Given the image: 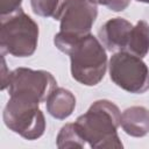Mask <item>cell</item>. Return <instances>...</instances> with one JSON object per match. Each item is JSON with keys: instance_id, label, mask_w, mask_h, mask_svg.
<instances>
[{"instance_id": "obj_1", "label": "cell", "mask_w": 149, "mask_h": 149, "mask_svg": "<svg viewBox=\"0 0 149 149\" xmlns=\"http://www.w3.org/2000/svg\"><path fill=\"white\" fill-rule=\"evenodd\" d=\"M74 123L91 148L123 147L116 132L121 126V113L119 107L109 100L94 101L85 114L77 118Z\"/></svg>"}, {"instance_id": "obj_2", "label": "cell", "mask_w": 149, "mask_h": 149, "mask_svg": "<svg viewBox=\"0 0 149 149\" xmlns=\"http://www.w3.org/2000/svg\"><path fill=\"white\" fill-rule=\"evenodd\" d=\"M71 61V76L86 86L99 84L107 70V55L101 42L87 34L78 38L68 54Z\"/></svg>"}, {"instance_id": "obj_3", "label": "cell", "mask_w": 149, "mask_h": 149, "mask_svg": "<svg viewBox=\"0 0 149 149\" xmlns=\"http://www.w3.org/2000/svg\"><path fill=\"white\" fill-rule=\"evenodd\" d=\"M0 49L1 55L9 54L14 57L31 56L38 42V26L22 8L17 12L1 16Z\"/></svg>"}, {"instance_id": "obj_4", "label": "cell", "mask_w": 149, "mask_h": 149, "mask_svg": "<svg viewBox=\"0 0 149 149\" xmlns=\"http://www.w3.org/2000/svg\"><path fill=\"white\" fill-rule=\"evenodd\" d=\"M38 105L33 100L10 97L2 114L6 127L26 140L40 139L45 130V118Z\"/></svg>"}, {"instance_id": "obj_5", "label": "cell", "mask_w": 149, "mask_h": 149, "mask_svg": "<svg viewBox=\"0 0 149 149\" xmlns=\"http://www.w3.org/2000/svg\"><path fill=\"white\" fill-rule=\"evenodd\" d=\"M108 70L112 81L129 93L142 94L149 90V69L141 57L118 51L111 57Z\"/></svg>"}, {"instance_id": "obj_6", "label": "cell", "mask_w": 149, "mask_h": 149, "mask_svg": "<svg viewBox=\"0 0 149 149\" xmlns=\"http://www.w3.org/2000/svg\"><path fill=\"white\" fill-rule=\"evenodd\" d=\"M57 87L55 77L45 70L17 68L10 71L7 88L9 97H20L36 102L47 101Z\"/></svg>"}, {"instance_id": "obj_7", "label": "cell", "mask_w": 149, "mask_h": 149, "mask_svg": "<svg viewBox=\"0 0 149 149\" xmlns=\"http://www.w3.org/2000/svg\"><path fill=\"white\" fill-rule=\"evenodd\" d=\"M98 15V6L93 0H59L52 16L59 21L61 31L73 36H85Z\"/></svg>"}, {"instance_id": "obj_8", "label": "cell", "mask_w": 149, "mask_h": 149, "mask_svg": "<svg viewBox=\"0 0 149 149\" xmlns=\"http://www.w3.org/2000/svg\"><path fill=\"white\" fill-rule=\"evenodd\" d=\"M133 24L123 17H113L106 21L98 30V37L106 50L118 52L126 50Z\"/></svg>"}, {"instance_id": "obj_9", "label": "cell", "mask_w": 149, "mask_h": 149, "mask_svg": "<svg viewBox=\"0 0 149 149\" xmlns=\"http://www.w3.org/2000/svg\"><path fill=\"white\" fill-rule=\"evenodd\" d=\"M121 127L133 137H143L149 133V109L143 106H132L121 114Z\"/></svg>"}, {"instance_id": "obj_10", "label": "cell", "mask_w": 149, "mask_h": 149, "mask_svg": "<svg viewBox=\"0 0 149 149\" xmlns=\"http://www.w3.org/2000/svg\"><path fill=\"white\" fill-rule=\"evenodd\" d=\"M47 112L57 120L69 118L76 108L73 93L64 87H56L47 99Z\"/></svg>"}, {"instance_id": "obj_11", "label": "cell", "mask_w": 149, "mask_h": 149, "mask_svg": "<svg viewBox=\"0 0 149 149\" xmlns=\"http://www.w3.org/2000/svg\"><path fill=\"white\" fill-rule=\"evenodd\" d=\"M125 51H128L141 58L147 56L149 52V24L146 21L141 20L135 26H133Z\"/></svg>"}, {"instance_id": "obj_12", "label": "cell", "mask_w": 149, "mask_h": 149, "mask_svg": "<svg viewBox=\"0 0 149 149\" xmlns=\"http://www.w3.org/2000/svg\"><path fill=\"white\" fill-rule=\"evenodd\" d=\"M56 142L59 149L84 148L86 143L76 123H66L65 126H63L57 135Z\"/></svg>"}, {"instance_id": "obj_13", "label": "cell", "mask_w": 149, "mask_h": 149, "mask_svg": "<svg viewBox=\"0 0 149 149\" xmlns=\"http://www.w3.org/2000/svg\"><path fill=\"white\" fill-rule=\"evenodd\" d=\"M58 3L59 0H30L33 12L42 17H52L57 10Z\"/></svg>"}, {"instance_id": "obj_14", "label": "cell", "mask_w": 149, "mask_h": 149, "mask_svg": "<svg viewBox=\"0 0 149 149\" xmlns=\"http://www.w3.org/2000/svg\"><path fill=\"white\" fill-rule=\"evenodd\" d=\"M22 0H0V17L10 15L21 9Z\"/></svg>"}, {"instance_id": "obj_15", "label": "cell", "mask_w": 149, "mask_h": 149, "mask_svg": "<svg viewBox=\"0 0 149 149\" xmlns=\"http://www.w3.org/2000/svg\"><path fill=\"white\" fill-rule=\"evenodd\" d=\"M93 1L97 5L106 6L108 9L113 12H122L130 3V0H93Z\"/></svg>"}, {"instance_id": "obj_16", "label": "cell", "mask_w": 149, "mask_h": 149, "mask_svg": "<svg viewBox=\"0 0 149 149\" xmlns=\"http://www.w3.org/2000/svg\"><path fill=\"white\" fill-rule=\"evenodd\" d=\"M9 74H10V71L6 66V61H5L3 55H1V90L7 88Z\"/></svg>"}, {"instance_id": "obj_17", "label": "cell", "mask_w": 149, "mask_h": 149, "mask_svg": "<svg viewBox=\"0 0 149 149\" xmlns=\"http://www.w3.org/2000/svg\"><path fill=\"white\" fill-rule=\"evenodd\" d=\"M139 2H144V3H149V0H136Z\"/></svg>"}]
</instances>
